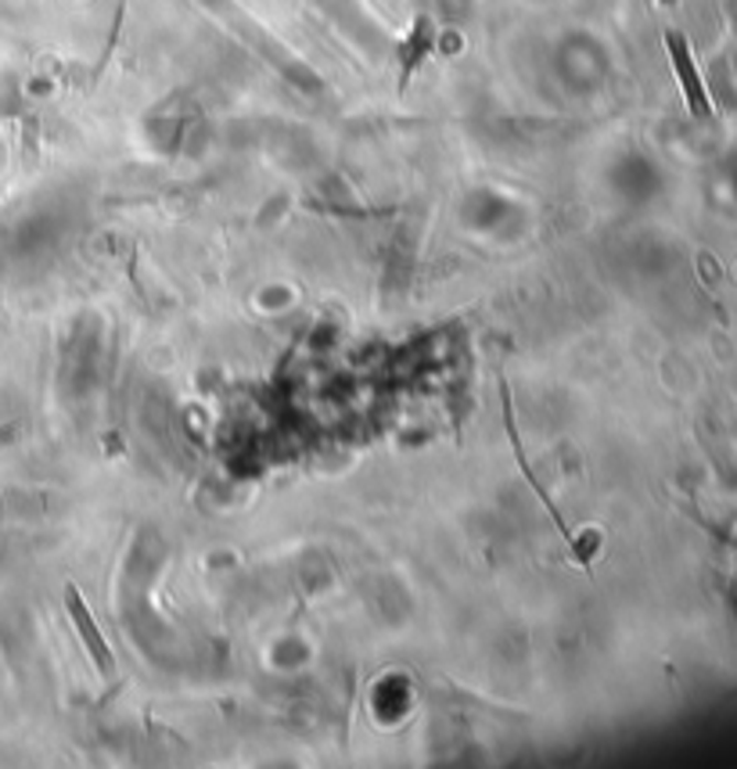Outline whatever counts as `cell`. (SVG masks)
I'll use <instances>...</instances> for the list:
<instances>
[{
    "label": "cell",
    "mask_w": 737,
    "mask_h": 769,
    "mask_svg": "<svg viewBox=\"0 0 737 769\" xmlns=\"http://www.w3.org/2000/svg\"><path fill=\"white\" fill-rule=\"evenodd\" d=\"M429 47H432V25H429V19H418L414 33H411V40H407V47H403V79H400L403 87H407V79H411L414 68H418V62L429 54Z\"/></svg>",
    "instance_id": "3957f363"
},
{
    "label": "cell",
    "mask_w": 737,
    "mask_h": 769,
    "mask_svg": "<svg viewBox=\"0 0 737 769\" xmlns=\"http://www.w3.org/2000/svg\"><path fill=\"white\" fill-rule=\"evenodd\" d=\"M665 51H669V62H673V73L680 79V90H684V101H687V112L694 119H713V101H708V90L702 84V73L694 65V54L684 33L669 30L665 33Z\"/></svg>",
    "instance_id": "6da1fadb"
},
{
    "label": "cell",
    "mask_w": 737,
    "mask_h": 769,
    "mask_svg": "<svg viewBox=\"0 0 737 769\" xmlns=\"http://www.w3.org/2000/svg\"><path fill=\"white\" fill-rule=\"evenodd\" d=\"M665 4H673V0H665Z\"/></svg>",
    "instance_id": "277c9868"
},
{
    "label": "cell",
    "mask_w": 737,
    "mask_h": 769,
    "mask_svg": "<svg viewBox=\"0 0 737 769\" xmlns=\"http://www.w3.org/2000/svg\"><path fill=\"white\" fill-rule=\"evenodd\" d=\"M65 608H69V619H73V626H76L79 640H84V648H87V654H90L94 669H98L105 680H112L116 669H119V665H116V654H112V648H108V640L101 637L98 622H94V615H90V608H87L84 594H79V589H76L73 583L65 586Z\"/></svg>",
    "instance_id": "7a4b0ae2"
}]
</instances>
